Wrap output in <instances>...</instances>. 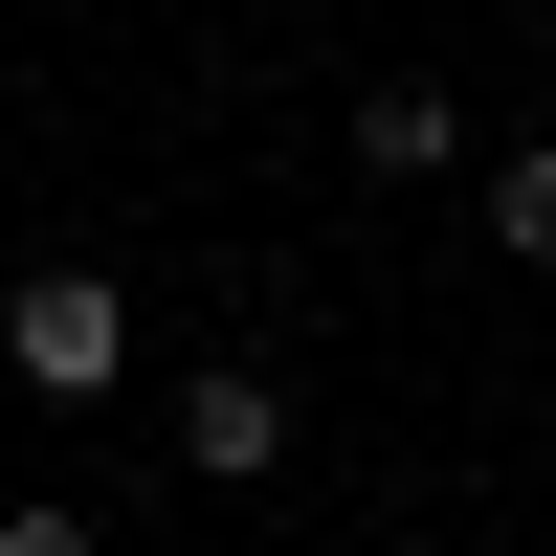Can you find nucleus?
I'll return each mask as SVG.
<instances>
[{
    "label": "nucleus",
    "instance_id": "20e7f679",
    "mask_svg": "<svg viewBox=\"0 0 556 556\" xmlns=\"http://www.w3.org/2000/svg\"><path fill=\"white\" fill-rule=\"evenodd\" d=\"M490 245H513V267H556V156H513V178H490Z\"/></svg>",
    "mask_w": 556,
    "mask_h": 556
},
{
    "label": "nucleus",
    "instance_id": "7ed1b4c3",
    "mask_svg": "<svg viewBox=\"0 0 556 556\" xmlns=\"http://www.w3.org/2000/svg\"><path fill=\"white\" fill-rule=\"evenodd\" d=\"M356 178H445V89H356Z\"/></svg>",
    "mask_w": 556,
    "mask_h": 556
},
{
    "label": "nucleus",
    "instance_id": "f03ea898",
    "mask_svg": "<svg viewBox=\"0 0 556 556\" xmlns=\"http://www.w3.org/2000/svg\"><path fill=\"white\" fill-rule=\"evenodd\" d=\"M178 468H201V490H267V468H290V401H267V379H201V401H178Z\"/></svg>",
    "mask_w": 556,
    "mask_h": 556
},
{
    "label": "nucleus",
    "instance_id": "f257e3e1",
    "mask_svg": "<svg viewBox=\"0 0 556 556\" xmlns=\"http://www.w3.org/2000/svg\"><path fill=\"white\" fill-rule=\"evenodd\" d=\"M0 356H23L45 401H89V379L134 356V312H112V267H23V312H0Z\"/></svg>",
    "mask_w": 556,
    "mask_h": 556
}]
</instances>
